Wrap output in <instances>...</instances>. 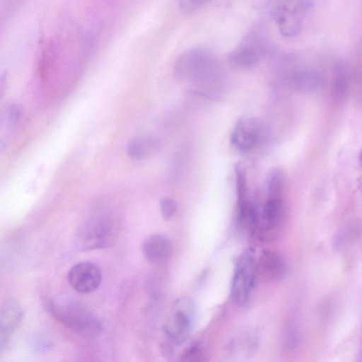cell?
Wrapping results in <instances>:
<instances>
[{
  "label": "cell",
  "mask_w": 362,
  "mask_h": 362,
  "mask_svg": "<svg viewBox=\"0 0 362 362\" xmlns=\"http://www.w3.org/2000/svg\"><path fill=\"white\" fill-rule=\"evenodd\" d=\"M47 307L56 320L83 338L94 339L102 333L100 319L76 300L57 296L50 298Z\"/></svg>",
  "instance_id": "1"
},
{
  "label": "cell",
  "mask_w": 362,
  "mask_h": 362,
  "mask_svg": "<svg viewBox=\"0 0 362 362\" xmlns=\"http://www.w3.org/2000/svg\"><path fill=\"white\" fill-rule=\"evenodd\" d=\"M117 235V224L112 214L99 213L86 219L79 227L76 245L82 251L110 246Z\"/></svg>",
  "instance_id": "2"
},
{
  "label": "cell",
  "mask_w": 362,
  "mask_h": 362,
  "mask_svg": "<svg viewBox=\"0 0 362 362\" xmlns=\"http://www.w3.org/2000/svg\"><path fill=\"white\" fill-rule=\"evenodd\" d=\"M257 262L252 250L243 252L238 259L230 286V296L238 305L250 299L255 286Z\"/></svg>",
  "instance_id": "3"
},
{
  "label": "cell",
  "mask_w": 362,
  "mask_h": 362,
  "mask_svg": "<svg viewBox=\"0 0 362 362\" xmlns=\"http://www.w3.org/2000/svg\"><path fill=\"white\" fill-rule=\"evenodd\" d=\"M194 312L192 301L186 297L177 299L172 314L166 320L163 329L174 344H180L188 337Z\"/></svg>",
  "instance_id": "4"
},
{
  "label": "cell",
  "mask_w": 362,
  "mask_h": 362,
  "mask_svg": "<svg viewBox=\"0 0 362 362\" xmlns=\"http://www.w3.org/2000/svg\"><path fill=\"white\" fill-rule=\"evenodd\" d=\"M216 59L203 47H194L179 56L174 65V75L179 80L195 81Z\"/></svg>",
  "instance_id": "5"
},
{
  "label": "cell",
  "mask_w": 362,
  "mask_h": 362,
  "mask_svg": "<svg viewBox=\"0 0 362 362\" xmlns=\"http://www.w3.org/2000/svg\"><path fill=\"white\" fill-rule=\"evenodd\" d=\"M69 285L76 291L88 293L95 291L100 285L102 274L94 263L83 261L74 264L68 272Z\"/></svg>",
  "instance_id": "6"
},
{
  "label": "cell",
  "mask_w": 362,
  "mask_h": 362,
  "mask_svg": "<svg viewBox=\"0 0 362 362\" xmlns=\"http://www.w3.org/2000/svg\"><path fill=\"white\" fill-rule=\"evenodd\" d=\"M261 127L254 117H242L236 123L231 136L232 144L242 152L252 150L260 138Z\"/></svg>",
  "instance_id": "7"
},
{
  "label": "cell",
  "mask_w": 362,
  "mask_h": 362,
  "mask_svg": "<svg viewBox=\"0 0 362 362\" xmlns=\"http://www.w3.org/2000/svg\"><path fill=\"white\" fill-rule=\"evenodd\" d=\"M264 52L265 48L259 40L255 37H250L230 52L228 60L235 68L252 69L257 66Z\"/></svg>",
  "instance_id": "8"
},
{
  "label": "cell",
  "mask_w": 362,
  "mask_h": 362,
  "mask_svg": "<svg viewBox=\"0 0 362 362\" xmlns=\"http://www.w3.org/2000/svg\"><path fill=\"white\" fill-rule=\"evenodd\" d=\"M310 6L309 1L304 0L291 8L282 6L274 11L281 33L286 36L298 34L302 28L304 15Z\"/></svg>",
  "instance_id": "9"
},
{
  "label": "cell",
  "mask_w": 362,
  "mask_h": 362,
  "mask_svg": "<svg viewBox=\"0 0 362 362\" xmlns=\"http://www.w3.org/2000/svg\"><path fill=\"white\" fill-rule=\"evenodd\" d=\"M23 315V308L15 299L6 300L2 305L0 314L1 352L6 349L12 334L22 320Z\"/></svg>",
  "instance_id": "10"
},
{
  "label": "cell",
  "mask_w": 362,
  "mask_h": 362,
  "mask_svg": "<svg viewBox=\"0 0 362 362\" xmlns=\"http://www.w3.org/2000/svg\"><path fill=\"white\" fill-rule=\"evenodd\" d=\"M257 267L263 276L273 281L282 279L287 271L284 257L279 252L269 250L261 252Z\"/></svg>",
  "instance_id": "11"
},
{
  "label": "cell",
  "mask_w": 362,
  "mask_h": 362,
  "mask_svg": "<svg viewBox=\"0 0 362 362\" xmlns=\"http://www.w3.org/2000/svg\"><path fill=\"white\" fill-rule=\"evenodd\" d=\"M142 251L149 262L153 264H161L170 258L172 253V243L168 236L163 234H153L144 240Z\"/></svg>",
  "instance_id": "12"
},
{
  "label": "cell",
  "mask_w": 362,
  "mask_h": 362,
  "mask_svg": "<svg viewBox=\"0 0 362 362\" xmlns=\"http://www.w3.org/2000/svg\"><path fill=\"white\" fill-rule=\"evenodd\" d=\"M282 209V198L267 197L259 214L257 228L262 233L275 228L279 223Z\"/></svg>",
  "instance_id": "13"
},
{
  "label": "cell",
  "mask_w": 362,
  "mask_h": 362,
  "mask_svg": "<svg viewBox=\"0 0 362 362\" xmlns=\"http://www.w3.org/2000/svg\"><path fill=\"white\" fill-rule=\"evenodd\" d=\"M286 83L289 88L296 92L309 93L319 88L321 78L313 71H299L288 76Z\"/></svg>",
  "instance_id": "14"
},
{
  "label": "cell",
  "mask_w": 362,
  "mask_h": 362,
  "mask_svg": "<svg viewBox=\"0 0 362 362\" xmlns=\"http://www.w3.org/2000/svg\"><path fill=\"white\" fill-rule=\"evenodd\" d=\"M350 86V73L346 64L337 63L333 70L332 95L333 100L341 103L346 99Z\"/></svg>",
  "instance_id": "15"
},
{
  "label": "cell",
  "mask_w": 362,
  "mask_h": 362,
  "mask_svg": "<svg viewBox=\"0 0 362 362\" xmlns=\"http://www.w3.org/2000/svg\"><path fill=\"white\" fill-rule=\"evenodd\" d=\"M158 140L153 136L131 139L127 146V153L134 160H141L159 148Z\"/></svg>",
  "instance_id": "16"
},
{
  "label": "cell",
  "mask_w": 362,
  "mask_h": 362,
  "mask_svg": "<svg viewBox=\"0 0 362 362\" xmlns=\"http://www.w3.org/2000/svg\"><path fill=\"white\" fill-rule=\"evenodd\" d=\"M284 185V176L279 168H273L267 177L266 189L267 197L281 198Z\"/></svg>",
  "instance_id": "17"
},
{
  "label": "cell",
  "mask_w": 362,
  "mask_h": 362,
  "mask_svg": "<svg viewBox=\"0 0 362 362\" xmlns=\"http://www.w3.org/2000/svg\"><path fill=\"white\" fill-rule=\"evenodd\" d=\"M235 187L238 202L247 199V181L244 170L240 166L235 168Z\"/></svg>",
  "instance_id": "18"
},
{
  "label": "cell",
  "mask_w": 362,
  "mask_h": 362,
  "mask_svg": "<svg viewBox=\"0 0 362 362\" xmlns=\"http://www.w3.org/2000/svg\"><path fill=\"white\" fill-rule=\"evenodd\" d=\"M176 202L171 198H163L160 202V209L162 217L168 221L173 218L177 211Z\"/></svg>",
  "instance_id": "19"
},
{
  "label": "cell",
  "mask_w": 362,
  "mask_h": 362,
  "mask_svg": "<svg viewBox=\"0 0 362 362\" xmlns=\"http://www.w3.org/2000/svg\"><path fill=\"white\" fill-rule=\"evenodd\" d=\"M32 349L38 353L49 351L52 348V342L42 336H34L30 340Z\"/></svg>",
  "instance_id": "20"
},
{
  "label": "cell",
  "mask_w": 362,
  "mask_h": 362,
  "mask_svg": "<svg viewBox=\"0 0 362 362\" xmlns=\"http://www.w3.org/2000/svg\"><path fill=\"white\" fill-rule=\"evenodd\" d=\"M182 360L185 361H201L204 360V355L200 347L192 346L183 353Z\"/></svg>",
  "instance_id": "21"
},
{
  "label": "cell",
  "mask_w": 362,
  "mask_h": 362,
  "mask_svg": "<svg viewBox=\"0 0 362 362\" xmlns=\"http://www.w3.org/2000/svg\"><path fill=\"white\" fill-rule=\"evenodd\" d=\"M210 0H179V7L184 12H192Z\"/></svg>",
  "instance_id": "22"
},
{
  "label": "cell",
  "mask_w": 362,
  "mask_h": 362,
  "mask_svg": "<svg viewBox=\"0 0 362 362\" xmlns=\"http://www.w3.org/2000/svg\"><path fill=\"white\" fill-rule=\"evenodd\" d=\"M22 107L17 103H11L7 107V118L11 124L17 123L22 115Z\"/></svg>",
  "instance_id": "23"
},
{
  "label": "cell",
  "mask_w": 362,
  "mask_h": 362,
  "mask_svg": "<svg viewBox=\"0 0 362 362\" xmlns=\"http://www.w3.org/2000/svg\"><path fill=\"white\" fill-rule=\"evenodd\" d=\"M357 183H358V187L362 194V176L358 179Z\"/></svg>",
  "instance_id": "24"
},
{
  "label": "cell",
  "mask_w": 362,
  "mask_h": 362,
  "mask_svg": "<svg viewBox=\"0 0 362 362\" xmlns=\"http://www.w3.org/2000/svg\"><path fill=\"white\" fill-rule=\"evenodd\" d=\"M358 161L362 168V148L360 150L359 153H358Z\"/></svg>",
  "instance_id": "25"
}]
</instances>
